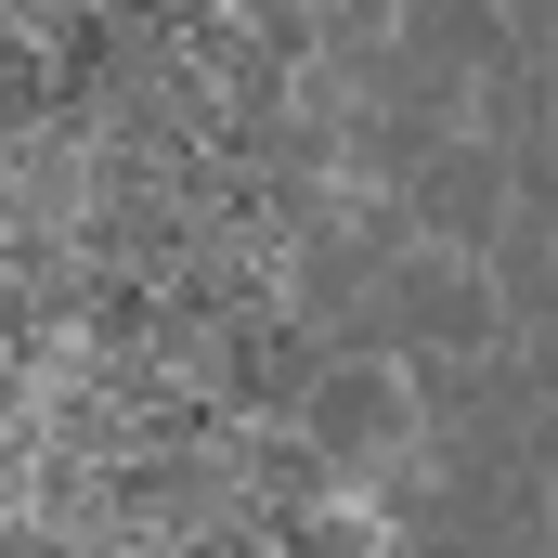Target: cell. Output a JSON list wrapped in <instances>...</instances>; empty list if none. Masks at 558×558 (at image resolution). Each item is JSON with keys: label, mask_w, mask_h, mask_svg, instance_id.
Returning <instances> with one entry per match:
<instances>
[{"label": "cell", "mask_w": 558, "mask_h": 558, "mask_svg": "<svg viewBox=\"0 0 558 558\" xmlns=\"http://www.w3.org/2000/svg\"><path fill=\"white\" fill-rule=\"evenodd\" d=\"M312 428H325L338 454H390V441L416 428V364H390V351H364V364H338V377L312 390Z\"/></svg>", "instance_id": "3957f363"}, {"label": "cell", "mask_w": 558, "mask_h": 558, "mask_svg": "<svg viewBox=\"0 0 558 558\" xmlns=\"http://www.w3.org/2000/svg\"><path fill=\"white\" fill-rule=\"evenodd\" d=\"M403 195H416V234H428V247L494 260V247H507V221H520V156H507L494 131H468V143H441Z\"/></svg>", "instance_id": "7a4b0ae2"}, {"label": "cell", "mask_w": 558, "mask_h": 558, "mask_svg": "<svg viewBox=\"0 0 558 558\" xmlns=\"http://www.w3.org/2000/svg\"><path fill=\"white\" fill-rule=\"evenodd\" d=\"M390 13H403V39H416V52H441L454 78H494V65L520 52L507 0H390Z\"/></svg>", "instance_id": "277c9868"}, {"label": "cell", "mask_w": 558, "mask_h": 558, "mask_svg": "<svg viewBox=\"0 0 558 558\" xmlns=\"http://www.w3.org/2000/svg\"><path fill=\"white\" fill-rule=\"evenodd\" d=\"M351 351H390V364H481V351H507V286H494V260L403 247L377 274V299H364Z\"/></svg>", "instance_id": "6da1fadb"}, {"label": "cell", "mask_w": 558, "mask_h": 558, "mask_svg": "<svg viewBox=\"0 0 558 558\" xmlns=\"http://www.w3.org/2000/svg\"><path fill=\"white\" fill-rule=\"evenodd\" d=\"M481 131L494 143H558V65L546 52H507V65L481 78Z\"/></svg>", "instance_id": "5b68a950"}]
</instances>
